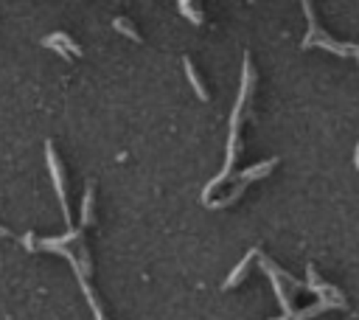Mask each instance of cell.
Listing matches in <instances>:
<instances>
[{
    "label": "cell",
    "instance_id": "cell-1",
    "mask_svg": "<svg viewBox=\"0 0 359 320\" xmlns=\"http://www.w3.org/2000/svg\"><path fill=\"white\" fill-rule=\"evenodd\" d=\"M303 11H306V17H309V34H306V39H303V48L320 45V48H325V51H334V53H339V56H348V53H353V56L359 59V45H342V42H334L328 34H323V31L317 28L314 11H311V0H303Z\"/></svg>",
    "mask_w": 359,
    "mask_h": 320
},
{
    "label": "cell",
    "instance_id": "cell-2",
    "mask_svg": "<svg viewBox=\"0 0 359 320\" xmlns=\"http://www.w3.org/2000/svg\"><path fill=\"white\" fill-rule=\"evenodd\" d=\"M45 154H48V168H50V177H53V188H56V196H59L65 222L70 225V208H67V194H65V174H62V163H59V157H56L53 143H45Z\"/></svg>",
    "mask_w": 359,
    "mask_h": 320
},
{
    "label": "cell",
    "instance_id": "cell-3",
    "mask_svg": "<svg viewBox=\"0 0 359 320\" xmlns=\"http://www.w3.org/2000/svg\"><path fill=\"white\" fill-rule=\"evenodd\" d=\"M42 45H45V48H53V51H56L59 56H65V59H67V53H73V56H79V53H81V48H79L67 34H62V31H56V34L45 36V39H42Z\"/></svg>",
    "mask_w": 359,
    "mask_h": 320
},
{
    "label": "cell",
    "instance_id": "cell-4",
    "mask_svg": "<svg viewBox=\"0 0 359 320\" xmlns=\"http://www.w3.org/2000/svg\"><path fill=\"white\" fill-rule=\"evenodd\" d=\"M255 253H258V250H250V253H247V255L238 261V267H236V269L230 272V278L224 281V289H233V286H236V284L244 278V272H247V267H250V261H252V255H255Z\"/></svg>",
    "mask_w": 359,
    "mask_h": 320
},
{
    "label": "cell",
    "instance_id": "cell-5",
    "mask_svg": "<svg viewBox=\"0 0 359 320\" xmlns=\"http://www.w3.org/2000/svg\"><path fill=\"white\" fill-rule=\"evenodd\" d=\"M182 67H185V76H188V81H191V87H194V93L202 98V101H208V90H205V84L199 81V76H196V70H194V65H191V59H182Z\"/></svg>",
    "mask_w": 359,
    "mask_h": 320
},
{
    "label": "cell",
    "instance_id": "cell-6",
    "mask_svg": "<svg viewBox=\"0 0 359 320\" xmlns=\"http://www.w3.org/2000/svg\"><path fill=\"white\" fill-rule=\"evenodd\" d=\"M275 163H278V160H264L261 166H250V168H244V171H241V182H250V180H258V177L269 174V171L275 168Z\"/></svg>",
    "mask_w": 359,
    "mask_h": 320
},
{
    "label": "cell",
    "instance_id": "cell-7",
    "mask_svg": "<svg viewBox=\"0 0 359 320\" xmlns=\"http://www.w3.org/2000/svg\"><path fill=\"white\" fill-rule=\"evenodd\" d=\"M112 25H115V28H118L121 34H126L129 39H135V42L140 39V36H137V31H135V28H132V25H129V22H126L123 17H115V20H112Z\"/></svg>",
    "mask_w": 359,
    "mask_h": 320
},
{
    "label": "cell",
    "instance_id": "cell-8",
    "mask_svg": "<svg viewBox=\"0 0 359 320\" xmlns=\"http://www.w3.org/2000/svg\"><path fill=\"white\" fill-rule=\"evenodd\" d=\"M81 213H84V225L93 219V185L84 191V208H81Z\"/></svg>",
    "mask_w": 359,
    "mask_h": 320
},
{
    "label": "cell",
    "instance_id": "cell-9",
    "mask_svg": "<svg viewBox=\"0 0 359 320\" xmlns=\"http://www.w3.org/2000/svg\"><path fill=\"white\" fill-rule=\"evenodd\" d=\"M180 11H182L188 20H194V22H202V17H199V14L191 8V0H180Z\"/></svg>",
    "mask_w": 359,
    "mask_h": 320
},
{
    "label": "cell",
    "instance_id": "cell-10",
    "mask_svg": "<svg viewBox=\"0 0 359 320\" xmlns=\"http://www.w3.org/2000/svg\"><path fill=\"white\" fill-rule=\"evenodd\" d=\"M353 166H356V171H359V146H356V154H353Z\"/></svg>",
    "mask_w": 359,
    "mask_h": 320
},
{
    "label": "cell",
    "instance_id": "cell-11",
    "mask_svg": "<svg viewBox=\"0 0 359 320\" xmlns=\"http://www.w3.org/2000/svg\"><path fill=\"white\" fill-rule=\"evenodd\" d=\"M6 236H11V233H8V230H6L3 225H0V239H6Z\"/></svg>",
    "mask_w": 359,
    "mask_h": 320
}]
</instances>
